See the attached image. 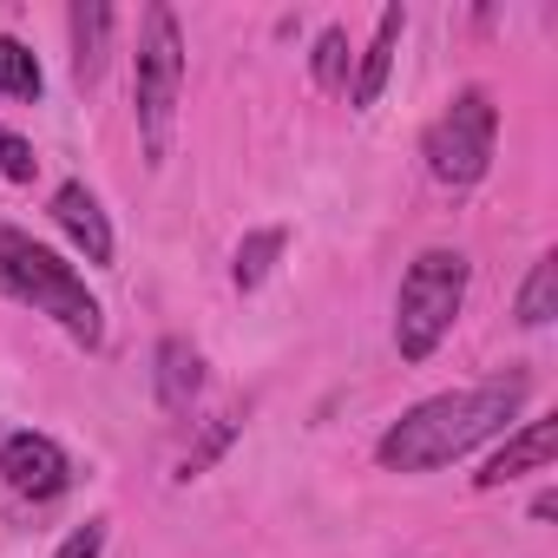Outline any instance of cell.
Listing matches in <instances>:
<instances>
[{"mask_svg":"<svg viewBox=\"0 0 558 558\" xmlns=\"http://www.w3.org/2000/svg\"><path fill=\"white\" fill-rule=\"evenodd\" d=\"M493 138H499V106H493L486 86H466L427 125V171H434V184H447V191L480 184L486 165H493Z\"/></svg>","mask_w":558,"mask_h":558,"instance_id":"cell-4","label":"cell"},{"mask_svg":"<svg viewBox=\"0 0 558 558\" xmlns=\"http://www.w3.org/2000/svg\"><path fill=\"white\" fill-rule=\"evenodd\" d=\"M99 551H106V519H86V525L66 532V545L53 558H99Z\"/></svg>","mask_w":558,"mask_h":558,"instance_id":"cell-18","label":"cell"},{"mask_svg":"<svg viewBox=\"0 0 558 558\" xmlns=\"http://www.w3.org/2000/svg\"><path fill=\"white\" fill-rule=\"evenodd\" d=\"M236 434H243V408H223V414H217V421H210V427L197 434V447L184 453L178 480H197V473H204V466H210V460H217V453H223V447L236 440Z\"/></svg>","mask_w":558,"mask_h":558,"instance_id":"cell-15","label":"cell"},{"mask_svg":"<svg viewBox=\"0 0 558 558\" xmlns=\"http://www.w3.org/2000/svg\"><path fill=\"white\" fill-rule=\"evenodd\" d=\"M401 27H408V8L395 0V8H381V27H375V40H368V53H362V73H355V106H375V99H381V86H388V73H395Z\"/></svg>","mask_w":558,"mask_h":558,"instance_id":"cell-11","label":"cell"},{"mask_svg":"<svg viewBox=\"0 0 558 558\" xmlns=\"http://www.w3.org/2000/svg\"><path fill=\"white\" fill-rule=\"evenodd\" d=\"M0 290H8L14 303H34V316H53L73 342L99 349L106 316H99L93 290L73 276V263H60L47 243H34V236L14 230V223H0Z\"/></svg>","mask_w":558,"mask_h":558,"instance_id":"cell-2","label":"cell"},{"mask_svg":"<svg viewBox=\"0 0 558 558\" xmlns=\"http://www.w3.org/2000/svg\"><path fill=\"white\" fill-rule=\"evenodd\" d=\"M466 303V256L460 250H421L401 276V303H395V349L401 362H427L440 336L453 329Z\"/></svg>","mask_w":558,"mask_h":558,"instance_id":"cell-3","label":"cell"},{"mask_svg":"<svg viewBox=\"0 0 558 558\" xmlns=\"http://www.w3.org/2000/svg\"><path fill=\"white\" fill-rule=\"evenodd\" d=\"M0 473H8V486L21 499H60L73 486V460L47 434H8L0 440Z\"/></svg>","mask_w":558,"mask_h":558,"instance_id":"cell-6","label":"cell"},{"mask_svg":"<svg viewBox=\"0 0 558 558\" xmlns=\"http://www.w3.org/2000/svg\"><path fill=\"white\" fill-rule=\"evenodd\" d=\"M551 453H558V414H538V421H525V427L473 473V486L493 493V486H512V480H525V473H545Z\"/></svg>","mask_w":558,"mask_h":558,"instance_id":"cell-7","label":"cell"},{"mask_svg":"<svg viewBox=\"0 0 558 558\" xmlns=\"http://www.w3.org/2000/svg\"><path fill=\"white\" fill-rule=\"evenodd\" d=\"M40 86H47L40 60L14 34H0V93H8V99H40Z\"/></svg>","mask_w":558,"mask_h":558,"instance_id":"cell-13","label":"cell"},{"mask_svg":"<svg viewBox=\"0 0 558 558\" xmlns=\"http://www.w3.org/2000/svg\"><path fill=\"white\" fill-rule=\"evenodd\" d=\"M178 86H184L178 14H171V8H151V14H145V47H138V132H145V158H151V165H165Z\"/></svg>","mask_w":558,"mask_h":558,"instance_id":"cell-5","label":"cell"},{"mask_svg":"<svg viewBox=\"0 0 558 558\" xmlns=\"http://www.w3.org/2000/svg\"><path fill=\"white\" fill-rule=\"evenodd\" d=\"M66 27H73V80H80V86H93V80L106 73V47H112V8H106V0H73Z\"/></svg>","mask_w":558,"mask_h":558,"instance_id":"cell-10","label":"cell"},{"mask_svg":"<svg viewBox=\"0 0 558 558\" xmlns=\"http://www.w3.org/2000/svg\"><path fill=\"white\" fill-rule=\"evenodd\" d=\"M283 230H256V236H243L236 243V263H230V276H236V290H256L263 283V276H269V263L276 256H283Z\"/></svg>","mask_w":558,"mask_h":558,"instance_id":"cell-14","label":"cell"},{"mask_svg":"<svg viewBox=\"0 0 558 558\" xmlns=\"http://www.w3.org/2000/svg\"><path fill=\"white\" fill-rule=\"evenodd\" d=\"M53 217H60V230H66V236L86 250V263H112V223H106L99 197H93L80 178L53 191Z\"/></svg>","mask_w":558,"mask_h":558,"instance_id":"cell-8","label":"cell"},{"mask_svg":"<svg viewBox=\"0 0 558 558\" xmlns=\"http://www.w3.org/2000/svg\"><path fill=\"white\" fill-rule=\"evenodd\" d=\"M34 171H40L34 145H27L21 132H8V125H0V178H14V184H34Z\"/></svg>","mask_w":558,"mask_h":558,"instance_id":"cell-17","label":"cell"},{"mask_svg":"<svg viewBox=\"0 0 558 558\" xmlns=\"http://www.w3.org/2000/svg\"><path fill=\"white\" fill-rule=\"evenodd\" d=\"M151 375H158V408H165V414H191V401H197V388H204V355H197L184 336H165Z\"/></svg>","mask_w":558,"mask_h":558,"instance_id":"cell-9","label":"cell"},{"mask_svg":"<svg viewBox=\"0 0 558 558\" xmlns=\"http://www.w3.org/2000/svg\"><path fill=\"white\" fill-rule=\"evenodd\" d=\"M310 66H316V86H323V93H342V86H349V34H342V27H329V34L316 40Z\"/></svg>","mask_w":558,"mask_h":558,"instance_id":"cell-16","label":"cell"},{"mask_svg":"<svg viewBox=\"0 0 558 558\" xmlns=\"http://www.w3.org/2000/svg\"><path fill=\"white\" fill-rule=\"evenodd\" d=\"M525 329H545L551 316H558V256L545 250L538 263H532V276H525V290H519V310H512Z\"/></svg>","mask_w":558,"mask_h":558,"instance_id":"cell-12","label":"cell"},{"mask_svg":"<svg viewBox=\"0 0 558 558\" xmlns=\"http://www.w3.org/2000/svg\"><path fill=\"white\" fill-rule=\"evenodd\" d=\"M525 375H499L486 388H460V395H434L421 408H408L388 434H381V466L388 473H434L460 453H473L480 440L506 434V421L525 408Z\"/></svg>","mask_w":558,"mask_h":558,"instance_id":"cell-1","label":"cell"}]
</instances>
